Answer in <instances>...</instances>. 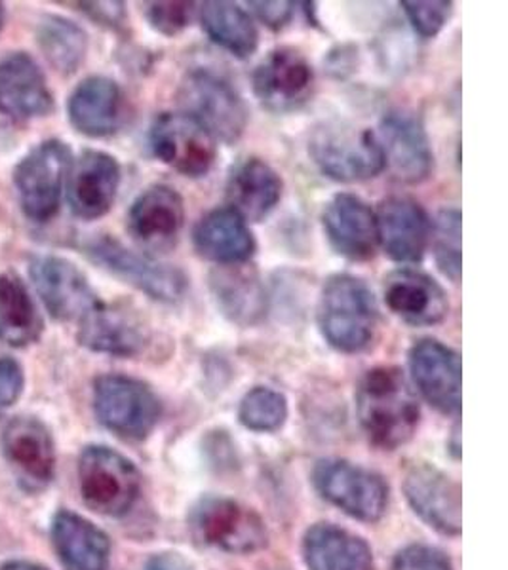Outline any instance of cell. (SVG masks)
Instances as JSON below:
<instances>
[{
    "label": "cell",
    "mask_w": 508,
    "mask_h": 570,
    "mask_svg": "<svg viewBox=\"0 0 508 570\" xmlns=\"http://www.w3.org/2000/svg\"><path fill=\"white\" fill-rule=\"evenodd\" d=\"M356 411L368 438L381 449H397L419 426V403L398 367L368 371L356 390Z\"/></svg>",
    "instance_id": "obj_1"
},
{
    "label": "cell",
    "mask_w": 508,
    "mask_h": 570,
    "mask_svg": "<svg viewBox=\"0 0 508 570\" xmlns=\"http://www.w3.org/2000/svg\"><path fill=\"white\" fill-rule=\"evenodd\" d=\"M378 325V301L364 279L352 274L326 279L320 293L319 327L330 346L345 354L365 351Z\"/></svg>",
    "instance_id": "obj_2"
},
{
    "label": "cell",
    "mask_w": 508,
    "mask_h": 570,
    "mask_svg": "<svg viewBox=\"0 0 508 570\" xmlns=\"http://www.w3.org/2000/svg\"><path fill=\"white\" fill-rule=\"evenodd\" d=\"M177 98L183 112L203 124L215 141L233 145L248 126V109L238 90L208 67L187 72Z\"/></svg>",
    "instance_id": "obj_3"
},
{
    "label": "cell",
    "mask_w": 508,
    "mask_h": 570,
    "mask_svg": "<svg viewBox=\"0 0 508 570\" xmlns=\"http://www.w3.org/2000/svg\"><path fill=\"white\" fill-rule=\"evenodd\" d=\"M309 153L320 171L333 181H365L384 169L378 136L346 124H324L316 128L309 141Z\"/></svg>",
    "instance_id": "obj_4"
},
{
    "label": "cell",
    "mask_w": 508,
    "mask_h": 570,
    "mask_svg": "<svg viewBox=\"0 0 508 570\" xmlns=\"http://www.w3.org/2000/svg\"><path fill=\"white\" fill-rule=\"evenodd\" d=\"M71 164L69 145L48 139L16 166L13 187L27 219L48 223L58 215Z\"/></svg>",
    "instance_id": "obj_5"
},
{
    "label": "cell",
    "mask_w": 508,
    "mask_h": 570,
    "mask_svg": "<svg viewBox=\"0 0 508 570\" xmlns=\"http://www.w3.org/2000/svg\"><path fill=\"white\" fill-rule=\"evenodd\" d=\"M85 253L107 273L160 303H179L189 287V278L176 266L160 265L137 255L111 236H98L86 242Z\"/></svg>",
    "instance_id": "obj_6"
},
{
    "label": "cell",
    "mask_w": 508,
    "mask_h": 570,
    "mask_svg": "<svg viewBox=\"0 0 508 570\" xmlns=\"http://www.w3.org/2000/svg\"><path fill=\"white\" fill-rule=\"evenodd\" d=\"M99 422L126 440H144L160 419V402L147 384L125 375L99 376L94 384Z\"/></svg>",
    "instance_id": "obj_7"
},
{
    "label": "cell",
    "mask_w": 508,
    "mask_h": 570,
    "mask_svg": "<svg viewBox=\"0 0 508 570\" xmlns=\"http://www.w3.org/2000/svg\"><path fill=\"white\" fill-rule=\"evenodd\" d=\"M80 493L101 515H125L139 494V473L128 459L109 448H88L80 454Z\"/></svg>",
    "instance_id": "obj_8"
},
{
    "label": "cell",
    "mask_w": 508,
    "mask_h": 570,
    "mask_svg": "<svg viewBox=\"0 0 508 570\" xmlns=\"http://www.w3.org/2000/svg\"><path fill=\"white\" fill-rule=\"evenodd\" d=\"M193 537L228 553H252L267 544V531L257 513L228 499H204L189 515Z\"/></svg>",
    "instance_id": "obj_9"
},
{
    "label": "cell",
    "mask_w": 508,
    "mask_h": 570,
    "mask_svg": "<svg viewBox=\"0 0 508 570\" xmlns=\"http://www.w3.org/2000/svg\"><path fill=\"white\" fill-rule=\"evenodd\" d=\"M149 142L160 163L185 177L206 176L217 156V141L203 124L185 112H163L155 118Z\"/></svg>",
    "instance_id": "obj_10"
},
{
    "label": "cell",
    "mask_w": 508,
    "mask_h": 570,
    "mask_svg": "<svg viewBox=\"0 0 508 570\" xmlns=\"http://www.w3.org/2000/svg\"><path fill=\"white\" fill-rule=\"evenodd\" d=\"M29 276L46 311L59 322H80L101 303L79 266L56 255H39L29 263Z\"/></svg>",
    "instance_id": "obj_11"
},
{
    "label": "cell",
    "mask_w": 508,
    "mask_h": 570,
    "mask_svg": "<svg viewBox=\"0 0 508 570\" xmlns=\"http://www.w3.org/2000/svg\"><path fill=\"white\" fill-rule=\"evenodd\" d=\"M378 141L384 168H389L394 179L408 185L429 179L434 156L423 122L416 112L404 109L387 112L379 124Z\"/></svg>",
    "instance_id": "obj_12"
},
{
    "label": "cell",
    "mask_w": 508,
    "mask_h": 570,
    "mask_svg": "<svg viewBox=\"0 0 508 570\" xmlns=\"http://www.w3.org/2000/svg\"><path fill=\"white\" fill-rule=\"evenodd\" d=\"M314 483L324 499L352 518L362 521L383 518L389 489L375 473L349 462L324 461L314 470Z\"/></svg>",
    "instance_id": "obj_13"
},
{
    "label": "cell",
    "mask_w": 508,
    "mask_h": 570,
    "mask_svg": "<svg viewBox=\"0 0 508 570\" xmlns=\"http://www.w3.org/2000/svg\"><path fill=\"white\" fill-rule=\"evenodd\" d=\"M313 85V67L295 48L274 50L254 72L255 98L261 107L279 115L301 109L311 98Z\"/></svg>",
    "instance_id": "obj_14"
},
{
    "label": "cell",
    "mask_w": 508,
    "mask_h": 570,
    "mask_svg": "<svg viewBox=\"0 0 508 570\" xmlns=\"http://www.w3.org/2000/svg\"><path fill=\"white\" fill-rule=\"evenodd\" d=\"M185 225V204L176 188L153 185L137 196L128 214L131 238L155 253L176 247Z\"/></svg>",
    "instance_id": "obj_15"
},
{
    "label": "cell",
    "mask_w": 508,
    "mask_h": 570,
    "mask_svg": "<svg viewBox=\"0 0 508 570\" xmlns=\"http://www.w3.org/2000/svg\"><path fill=\"white\" fill-rule=\"evenodd\" d=\"M120 185L117 158L104 150H85L67 176V200L72 215L94 220L109 214Z\"/></svg>",
    "instance_id": "obj_16"
},
{
    "label": "cell",
    "mask_w": 508,
    "mask_h": 570,
    "mask_svg": "<svg viewBox=\"0 0 508 570\" xmlns=\"http://www.w3.org/2000/svg\"><path fill=\"white\" fill-rule=\"evenodd\" d=\"M410 370L424 400L446 415L461 411V357L450 346L423 338L410 351Z\"/></svg>",
    "instance_id": "obj_17"
},
{
    "label": "cell",
    "mask_w": 508,
    "mask_h": 570,
    "mask_svg": "<svg viewBox=\"0 0 508 570\" xmlns=\"http://www.w3.org/2000/svg\"><path fill=\"white\" fill-rule=\"evenodd\" d=\"M0 445L8 464L29 489H42L53 480L56 448L50 430L39 419H12L4 426Z\"/></svg>",
    "instance_id": "obj_18"
},
{
    "label": "cell",
    "mask_w": 508,
    "mask_h": 570,
    "mask_svg": "<svg viewBox=\"0 0 508 570\" xmlns=\"http://www.w3.org/2000/svg\"><path fill=\"white\" fill-rule=\"evenodd\" d=\"M322 225L330 246L349 261L372 259L378 249V220L360 196L341 193L328 202Z\"/></svg>",
    "instance_id": "obj_19"
},
{
    "label": "cell",
    "mask_w": 508,
    "mask_h": 570,
    "mask_svg": "<svg viewBox=\"0 0 508 570\" xmlns=\"http://www.w3.org/2000/svg\"><path fill=\"white\" fill-rule=\"evenodd\" d=\"M378 238L384 253L397 263H418L429 246V215L408 196H391L379 204Z\"/></svg>",
    "instance_id": "obj_20"
},
{
    "label": "cell",
    "mask_w": 508,
    "mask_h": 570,
    "mask_svg": "<svg viewBox=\"0 0 508 570\" xmlns=\"http://www.w3.org/2000/svg\"><path fill=\"white\" fill-rule=\"evenodd\" d=\"M53 96L42 69L29 53H10L0 59V112L13 120L48 117Z\"/></svg>",
    "instance_id": "obj_21"
},
{
    "label": "cell",
    "mask_w": 508,
    "mask_h": 570,
    "mask_svg": "<svg viewBox=\"0 0 508 570\" xmlns=\"http://www.w3.org/2000/svg\"><path fill=\"white\" fill-rule=\"evenodd\" d=\"M383 297L394 316L416 327L440 324L450 311L442 285L410 268L394 271L384 278Z\"/></svg>",
    "instance_id": "obj_22"
},
{
    "label": "cell",
    "mask_w": 508,
    "mask_h": 570,
    "mask_svg": "<svg viewBox=\"0 0 508 570\" xmlns=\"http://www.w3.org/2000/svg\"><path fill=\"white\" fill-rule=\"evenodd\" d=\"M406 497L421 518L443 534L461 532V489L429 464L411 468L404 481Z\"/></svg>",
    "instance_id": "obj_23"
},
{
    "label": "cell",
    "mask_w": 508,
    "mask_h": 570,
    "mask_svg": "<svg viewBox=\"0 0 508 570\" xmlns=\"http://www.w3.org/2000/svg\"><path fill=\"white\" fill-rule=\"evenodd\" d=\"M123 90L107 77L85 78L67 104L72 128L88 137L113 136L123 124Z\"/></svg>",
    "instance_id": "obj_24"
},
{
    "label": "cell",
    "mask_w": 508,
    "mask_h": 570,
    "mask_svg": "<svg viewBox=\"0 0 508 570\" xmlns=\"http://www.w3.org/2000/svg\"><path fill=\"white\" fill-rule=\"evenodd\" d=\"M209 292L223 316L241 327L257 325L267 314L265 285L248 266L215 268L209 274Z\"/></svg>",
    "instance_id": "obj_25"
},
{
    "label": "cell",
    "mask_w": 508,
    "mask_h": 570,
    "mask_svg": "<svg viewBox=\"0 0 508 570\" xmlns=\"http://www.w3.org/2000/svg\"><path fill=\"white\" fill-rule=\"evenodd\" d=\"M79 324V343L88 351L109 356H137L149 338L145 325L134 314L104 303L88 312Z\"/></svg>",
    "instance_id": "obj_26"
},
{
    "label": "cell",
    "mask_w": 508,
    "mask_h": 570,
    "mask_svg": "<svg viewBox=\"0 0 508 570\" xmlns=\"http://www.w3.org/2000/svg\"><path fill=\"white\" fill-rule=\"evenodd\" d=\"M201 257L222 266L242 265L255 253L254 234L235 209L217 208L204 215L193 230Z\"/></svg>",
    "instance_id": "obj_27"
},
{
    "label": "cell",
    "mask_w": 508,
    "mask_h": 570,
    "mask_svg": "<svg viewBox=\"0 0 508 570\" xmlns=\"http://www.w3.org/2000/svg\"><path fill=\"white\" fill-rule=\"evenodd\" d=\"M282 177L261 158H246L236 164L227 181L231 209L242 219L263 220L282 198Z\"/></svg>",
    "instance_id": "obj_28"
},
{
    "label": "cell",
    "mask_w": 508,
    "mask_h": 570,
    "mask_svg": "<svg viewBox=\"0 0 508 570\" xmlns=\"http://www.w3.org/2000/svg\"><path fill=\"white\" fill-rule=\"evenodd\" d=\"M53 546L67 570H105L109 563V538L90 521L71 512L53 519Z\"/></svg>",
    "instance_id": "obj_29"
},
{
    "label": "cell",
    "mask_w": 508,
    "mask_h": 570,
    "mask_svg": "<svg viewBox=\"0 0 508 570\" xmlns=\"http://www.w3.org/2000/svg\"><path fill=\"white\" fill-rule=\"evenodd\" d=\"M45 320L23 279L16 273L0 276V343L23 348L42 337Z\"/></svg>",
    "instance_id": "obj_30"
},
{
    "label": "cell",
    "mask_w": 508,
    "mask_h": 570,
    "mask_svg": "<svg viewBox=\"0 0 508 570\" xmlns=\"http://www.w3.org/2000/svg\"><path fill=\"white\" fill-rule=\"evenodd\" d=\"M303 550L311 570H375L368 544L338 527H313Z\"/></svg>",
    "instance_id": "obj_31"
},
{
    "label": "cell",
    "mask_w": 508,
    "mask_h": 570,
    "mask_svg": "<svg viewBox=\"0 0 508 570\" xmlns=\"http://www.w3.org/2000/svg\"><path fill=\"white\" fill-rule=\"evenodd\" d=\"M198 18L208 39L235 58H250L257 50V27L250 13L235 2H204Z\"/></svg>",
    "instance_id": "obj_32"
},
{
    "label": "cell",
    "mask_w": 508,
    "mask_h": 570,
    "mask_svg": "<svg viewBox=\"0 0 508 570\" xmlns=\"http://www.w3.org/2000/svg\"><path fill=\"white\" fill-rule=\"evenodd\" d=\"M37 42L48 63L61 75L79 71L88 53V35L85 29L61 16H46L40 20Z\"/></svg>",
    "instance_id": "obj_33"
},
{
    "label": "cell",
    "mask_w": 508,
    "mask_h": 570,
    "mask_svg": "<svg viewBox=\"0 0 508 570\" xmlns=\"http://www.w3.org/2000/svg\"><path fill=\"white\" fill-rule=\"evenodd\" d=\"M238 416L242 424L254 432H274L286 422V397L276 390L257 386L244 395Z\"/></svg>",
    "instance_id": "obj_34"
},
{
    "label": "cell",
    "mask_w": 508,
    "mask_h": 570,
    "mask_svg": "<svg viewBox=\"0 0 508 570\" xmlns=\"http://www.w3.org/2000/svg\"><path fill=\"white\" fill-rule=\"evenodd\" d=\"M434 257L443 276L451 282L461 278V212L446 208L434 225Z\"/></svg>",
    "instance_id": "obj_35"
},
{
    "label": "cell",
    "mask_w": 508,
    "mask_h": 570,
    "mask_svg": "<svg viewBox=\"0 0 508 570\" xmlns=\"http://www.w3.org/2000/svg\"><path fill=\"white\" fill-rule=\"evenodd\" d=\"M413 29L424 39H432L450 20L453 4L443 0H404L400 2Z\"/></svg>",
    "instance_id": "obj_36"
},
{
    "label": "cell",
    "mask_w": 508,
    "mask_h": 570,
    "mask_svg": "<svg viewBox=\"0 0 508 570\" xmlns=\"http://www.w3.org/2000/svg\"><path fill=\"white\" fill-rule=\"evenodd\" d=\"M193 12H195L193 2H150L147 4L145 16L155 31L164 37H176L189 26Z\"/></svg>",
    "instance_id": "obj_37"
},
{
    "label": "cell",
    "mask_w": 508,
    "mask_h": 570,
    "mask_svg": "<svg viewBox=\"0 0 508 570\" xmlns=\"http://www.w3.org/2000/svg\"><path fill=\"white\" fill-rule=\"evenodd\" d=\"M394 570H451V564L438 550L424 548V546H411L398 553V558L394 559Z\"/></svg>",
    "instance_id": "obj_38"
},
{
    "label": "cell",
    "mask_w": 508,
    "mask_h": 570,
    "mask_svg": "<svg viewBox=\"0 0 508 570\" xmlns=\"http://www.w3.org/2000/svg\"><path fill=\"white\" fill-rule=\"evenodd\" d=\"M26 376L20 363L12 357H0V416L20 400Z\"/></svg>",
    "instance_id": "obj_39"
},
{
    "label": "cell",
    "mask_w": 508,
    "mask_h": 570,
    "mask_svg": "<svg viewBox=\"0 0 508 570\" xmlns=\"http://www.w3.org/2000/svg\"><path fill=\"white\" fill-rule=\"evenodd\" d=\"M72 7L79 8L80 12H85L99 26L111 27V29L125 26L126 10L123 2H75Z\"/></svg>",
    "instance_id": "obj_40"
},
{
    "label": "cell",
    "mask_w": 508,
    "mask_h": 570,
    "mask_svg": "<svg viewBox=\"0 0 508 570\" xmlns=\"http://www.w3.org/2000/svg\"><path fill=\"white\" fill-rule=\"evenodd\" d=\"M265 26L271 29H282L294 16V2H250Z\"/></svg>",
    "instance_id": "obj_41"
},
{
    "label": "cell",
    "mask_w": 508,
    "mask_h": 570,
    "mask_svg": "<svg viewBox=\"0 0 508 570\" xmlns=\"http://www.w3.org/2000/svg\"><path fill=\"white\" fill-rule=\"evenodd\" d=\"M2 570H46L39 564L33 563H8L7 567H2Z\"/></svg>",
    "instance_id": "obj_42"
},
{
    "label": "cell",
    "mask_w": 508,
    "mask_h": 570,
    "mask_svg": "<svg viewBox=\"0 0 508 570\" xmlns=\"http://www.w3.org/2000/svg\"><path fill=\"white\" fill-rule=\"evenodd\" d=\"M2 27H4V4L0 2V31H2Z\"/></svg>",
    "instance_id": "obj_43"
}]
</instances>
